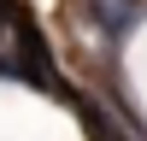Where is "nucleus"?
I'll return each instance as SVG.
<instances>
[{"label":"nucleus","mask_w":147,"mask_h":141,"mask_svg":"<svg viewBox=\"0 0 147 141\" xmlns=\"http://www.w3.org/2000/svg\"><path fill=\"white\" fill-rule=\"evenodd\" d=\"M141 6H147V0H88L94 23H100L106 35H129V30H136V18H141Z\"/></svg>","instance_id":"f257e3e1"}]
</instances>
